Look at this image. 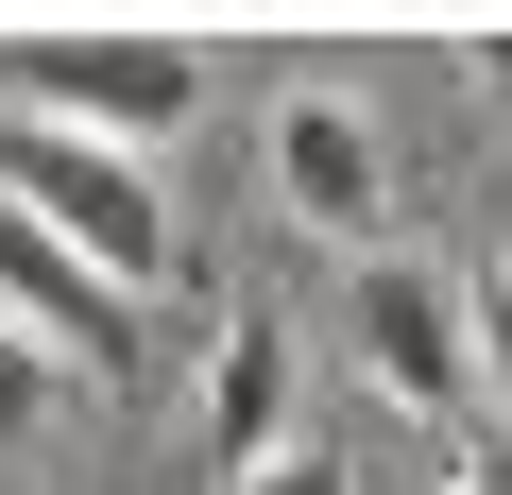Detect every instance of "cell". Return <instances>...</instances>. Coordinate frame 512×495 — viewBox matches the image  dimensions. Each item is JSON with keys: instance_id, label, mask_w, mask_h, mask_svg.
<instances>
[{"instance_id": "obj_8", "label": "cell", "mask_w": 512, "mask_h": 495, "mask_svg": "<svg viewBox=\"0 0 512 495\" xmlns=\"http://www.w3.org/2000/svg\"><path fill=\"white\" fill-rule=\"evenodd\" d=\"M35 410H52V359H35L18 325H0V444H35Z\"/></svg>"}, {"instance_id": "obj_10", "label": "cell", "mask_w": 512, "mask_h": 495, "mask_svg": "<svg viewBox=\"0 0 512 495\" xmlns=\"http://www.w3.org/2000/svg\"><path fill=\"white\" fill-rule=\"evenodd\" d=\"M444 495H512V444H461V478Z\"/></svg>"}, {"instance_id": "obj_3", "label": "cell", "mask_w": 512, "mask_h": 495, "mask_svg": "<svg viewBox=\"0 0 512 495\" xmlns=\"http://www.w3.org/2000/svg\"><path fill=\"white\" fill-rule=\"evenodd\" d=\"M274 188L308 239H376L393 222V137L359 86H274Z\"/></svg>"}, {"instance_id": "obj_1", "label": "cell", "mask_w": 512, "mask_h": 495, "mask_svg": "<svg viewBox=\"0 0 512 495\" xmlns=\"http://www.w3.org/2000/svg\"><path fill=\"white\" fill-rule=\"evenodd\" d=\"M0 205L52 222L103 291H154V274H171V205H154V171L103 154V137H69V120H18V103H0Z\"/></svg>"}, {"instance_id": "obj_4", "label": "cell", "mask_w": 512, "mask_h": 495, "mask_svg": "<svg viewBox=\"0 0 512 495\" xmlns=\"http://www.w3.org/2000/svg\"><path fill=\"white\" fill-rule=\"evenodd\" d=\"M342 342H359V376H376L393 410H461V393H478V376H461V274H444V257H359Z\"/></svg>"}, {"instance_id": "obj_9", "label": "cell", "mask_w": 512, "mask_h": 495, "mask_svg": "<svg viewBox=\"0 0 512 495\" xmlns=\"http://www.w3.org/2000/svg\"><path fill=\"white\" fill-rule=\"evenodd\" d=\"M222 495H359V478H342L325 444H274V461H256V478H222Z\"/></svg>"}, {"instance_id": "obj_7", "label": "cell", "mask_w": 512, "mask_h": 495, "mask_svg": "<svg viewBox=\"0 0 512 495\" xmlns=\"http://www.w3.org/2000/svg\"><path fill=\"white\" fill-rule=\"evenodd\" d=\"M461 376L512 410V239H478V274H461Z\"/></svg>"}, {"instance_id": "obj_5", "label": "cell", "mask_w": 512, "mask_h": 495, "mask_svg": "<svg viewBox=\"0 0 512 495\" xmlns=\"http://www.w3.org/2000/svg\"><path fill=\"white\" fill-rule=\"evenodd\" d=\"M0 325H18L35 359H120V342H137V291H103L52 222H18V205H0Z\"/></svg>"}, {"instance_id": "obj_2", "label": "cell", "mask_w": 512, "mask_h": 495, "mask_svg": "<svg viewBox=\"0 0 512 495\" xmlns=\"http://www.w3.org/2000/svg\"><path fill=\"white\" fill-rule=\"evenodd\" d=\"M0 69L35 86L18 120H69V137H103V154H137V137H171V120L205 103V52H188V35H103V18L0 35Z\"/></svg>"}, {"instance_id": "obj_6", "label": "cell", "mask_w": 512, "mask_h": 495, "mask_svg": "<svg viewBox=\"0 0 512 495\" xmlns=\"http://www.w3.org/2000/svg\"><path fill=\"white\" fill-rule=\"evenodd\" d=\"M205 444H222V478H256L291 444V325L274 308H222V342H205Z\"/></svg>"}]
</instances>
